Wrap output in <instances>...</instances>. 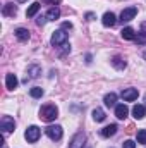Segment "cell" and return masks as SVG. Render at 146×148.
I'll use <instances>...</instances> for the list:
<instances>
[{
  "label": "cell",
  "instance_id": "cell-27",
  "mask_svg": "<svg viewBox=\"0 0 146 148\" xmlns=\"http://www.w3.org/2000/svg\"><path fill=\"white\" fill-rule=\"evenodd\" d=\"M60 47H62V52H64V53L71 52V45H69V43H64V45H60Z\"/></svg>",
  "mask_w": 146,
  "mask_h": 148
},
{
  "label": "cell",
  "instance_id": "cell-26",
  "mask_svg": "<svg viewBox=\"0 0 146 148\" xmlns=\"http://www.w3.org/2000/svg\"><path fill=\"white\" fill-rule=\"evenodd\" d=\"M46 21H48V19H46V16H40V17L36 19V24H38V26H43Z\"/></svg>",
  "mask_w": 146,
  "mask_h": 148
},
{
  "label": "cell",
  "instance_id": "cell-22",
  "mask_svg": "<svg viewBox=\"0 0 146 148\" xmlns=\"http://www.w3.org/2000/svg\"><path fill=\"white\" fill-rule=\"evenodd\" d=\"M105 117H107V115H105V112L102 110V109H95V110H93V119H95L96 122L105 121Z\"/></svg>",
  "mask_w": 146,
  "mask_h": 148
},
{
  "label": "cell",
  "instance_id": "cell-5",
  "mask_svg": "<svg viewBox=\"0 0 146 148\" xmlns=\"http://www.w3.org/2000/svg\"><path fill=\"white\" fill-rule=\"evenodd\" d=\"M136 14H138V9L136 7H127V9H124L122 12H120V23L124 24V23H129V21H132L134 17H136Z\"/></svg>",
  "mask_w": 146,
  "mask_h": 148
},
{
  "label": "cell",
  "instance_id": "cell-32",
  "mask_svg": "<svg viewBox=\"0 0 146 148\" xmlns=\"http://www.w3.org/2000/svg\"><path fill=\"white\" fill-rule=\"evenodd\" d=\"M17 2H28V0H17Z\"/></svg>",
  "mask_w": 146,
  "mask_h": 148
},
{
  "label": "cell",
  "instance_id": "cell-2",
  "mask_svg": "<svg viewBox=\"0 0 146 148\" xmlns=\"http://www.w3.org/2000/svg\"><path fill=\"white\" fill-rule=\"evenodd\" d=\"M14 127H16L14 119H12L10 115H3V117H2V121H0V129H2V134H3V136H7L9 133H12V131H14Z\"/></svg>",
  "mask_w": 146,
  "mask_h": 148
},
{
  "label": "cell",
  "instance_id": "cell-4",
  "mask_svg": "<svg viewBox=\"0 0 146 148\" xmlns=\"http://www.w3.org/2000/svg\"><path fill=\"white\" fill-rule=\"evenodd\" d=\"M45 133H46V136L50 138V140H53V141H59L60 138H62V134H64V131H62V127L60 126H48L46 129H45Z\"/></svg>",
  "mask_w": 146,
  "mask_h": 148
},
{
  "label": "cell",
  "instance_id": "cell-20",
  "mask_svg": "<svg viewBox=\"0 0 146 148\" xmlns=\"http://www.w3.org/2000/svg\"><path fill=\"white\" fill-rule=\"evenodd\" d=\"M40 7H41V5H40V2H33V3L28 7V10H26V16H28V17H33V16H36V12L40 10Z\"/></svg>",
  "mask_w": 146,
  "mask_h": 148
},
{
  "label": "cell",
  "instance_id": "cell-14",
  "mask_svg": "<svg viewBox=\"0 0 146 148\" xmlns=\"http://www.w3.org/2000/svg\"><path fill=\"white\" fill-rule=\"evenodd\" d=\"M41 74V67L40 66H31L29 69H28V76H26V83H28V79H35V77H38Z\"/></svg>",
  "mask_w": 146,
  "mask_h": 148
},
{
  "label": "cell",
  "instance_id": "cell-18",
  "mask_svg": "<svg viewBox=\"0 0 146 148\" xmlns=\"http://www.w3.org/2000/svg\"><path fill=\"white\" fill-rule=\"evenodd\" d=\"M120 35L124 40H136V31L131 28V26H127V28H124L122 31H120Z\"/></svg>",
  "mask_w": 146,
  "mask_h": 148
},
{
  "label": "cell",
  "instance_id": "cell-17",
  "mask_svg": "<svg viewBox=\"0 0 146 148\" xmlns=\"http://www.w3.org/2000/svg\"><path fill=\"white\" fill-rule=\"evenodd\" d=\"M112 66H113L115 69H119V71H124L127 64H126V60H124L122 57H119V55H117V57H113V59H112Z\"/></svg>",
  "mask_w": 146,
  "mask_h": 148
},
{
  "label": "cell",
  "instance_id": "cell-31",
  "mask_svg": "<svg viewBox=\"0 0 146 148\" xmlns=\"http://www.w3.org/2000/svg\"><path fill=\"white\" fill-rule=\"evenodd\" d=\"M143 59L146 60V52H143Z\"/></svg>",
  "mask_w": 146,
  "mask_h": 148
},
{
  "label": "cell",
  "instance_id": "cell-29",
  "mask_svg": "<svg viewBox=\"0 0 146 148\" xmlns=\"http://www.w3.org/2000/svg\"><path fill=\"white\" fill-rule=\"evenodd\" d=\"M72 28V23H64L62 24V29H71Z\"/></svg>",
  "mask_w": 146,
  "mask_h": 148
},
{
  "label": "cell",
  "instance_id": "cell-28",
  "mask_svg": "<svg viewBox=\"0 0 146 148\" xmlns=\"http://www.w3.org/2000/svg\"><path fill=\"white\" fill-rule=\"evenodd\" d=\"M41 2H45V3H50V5H55V7H57V3H59L60 0H41Z\"/></svg>",
  "mask_w": 146,
  "mask_h": 148
},
{
  "label": "cell",
  "instance_id": "cell-8",
  "mask_svg": "<svg viewBox=\"0 0 146 148\" xmlns=\"http://www.w3.org/2000/svg\"><path fill=\"white\" fill-rule=\"evenodd\" d=\"M138 95H139V91H138L136 88H126V90H122V93H120V97H122L126 102H134V100L138 98Z\"/></svg>",
  "mask_w": 146,
  "mask_h": 148
},
{
  "label": "cell",
  "instance_id": "cell-9",
  "mask_svg": "<svg viewBox=\"0 0 146 148\" xmlns=\"http://www.w3.org/2000/svg\"><path fill=\"white\" fill-rule=\"evenodd\" d=\"M2 14H3L5 17H14V16L17 14V7H16L12 2H7V3L2 7Z\"/></svg>",
  "mask_w": 146,
  "mask_h": 148
},
{
  "label": "cell",
  "instance_id": "cell-16",
  "mask_svg": "<svg viewBox=\"0 0 146 148\" xmlns=\"http://www.w3.org/2000/svg\"><path fill=\"white\" fill-rule=\"evenodd\" d=\"M117 133V124H110V126H105L103 129H102V136L103 138H110V136H113Z\"/></svg>",
  "mask_w": 146,
  "mask_h": 148
},
{
  "label": "cell",
  "instance_id": "cell-19",
  "mask_svg": "<svg viewBox=\"0 0 146 148\" xmlns=\"http://www.w3.org/2000/svg\"><path fill=\"white\" fill-rule=\"evenodd\" d=\"M59 17H60V9H59V7L48 9V12H46V19H48V21H55V19H59Z\"/></svg>",
  "mask_w": 146,
  "mask_h": 148
},
{
  "label": "cell",
  "instance_id": "cell-21",
  "mask_svg": "<svg viewBox=\"0 0 146 148\" xmlns=\"http://www.w3.org/2000/svg\"><path fill=\"white\" fill-rule=\"evenodd\" d=\"M115 102H117V95H115V93H108V95H105V98H103V103H105L107 107H115Z\"/></svg>",
  "mask_w": 146,
  "mask_h": 148
},
{
  "label": "cell",
  "instance_id": "cell-25",
  "mask_svg": "<svg viewBox=\"0 0 146 148\" xmlns=\"http://www.w3.org/2000/svg\"><path fill=\"white\" fill-rule=\"evenodd\" d=\"M122 148H136V143H134L132 140H126V141L122 143Z\"/></svg>",
  "mask_w": 146,
  "mask_h": 148
},
{
  "label": "cell",
  "instance_id": "cell-15",
  "mask_svg": "<svg viewBox=\"0 0 146 148\" xmlns=\"http://www.w3.org/2000/svg\"><path fill=\"white\" fill-rule=\"evenodd\" d=\"M145 114H146L145 105H134V107H132V117H134V119H143Z\"/></svg>",
  "mask_w": 146,
  "mask_h": 148
},
{
  "label": "cell",
  "instance_id": "cell-1",
  "mask_svg": "<svg viewBox=\"0 0 146 148\" xmlns=\"http://www.w3.org/2000/svg\"><path fill=\"white\" fill-rule=\"evenodd\" d=\"M57 115H59V109H57L55 105H45V107H41V110H40V117H41V121H45V122H53V121L57 119Z\"/></svg>",
  "mask_w": 146,
  "mask_h": 148
},
{
  "label": "cell",
  "instance_id": "cell-11",
  "mask_svg": "<svg viewBox=\"0 0 146 148\" xmlns=\"http://www.w3.org/2000/svg\"><path fill=\"white\" fill-rule=\"evenodd\" d=\"M127 114H129V109H127L126 103H119V105H115V117H117V119H126Z\"/></svg>",
  "mask_w": 146,
  "mask_h": 148
},
{
  "label": "cell",
  "instance_id": "cell-3",
  "mask_svg": "<svg viewBox=\"0 0 146 148\" xmlns=\"http://www.w3.org/2000/svg\"><path fill=\"white\" fill-rule=\"evenodd\" d=\"M40 134H41V131H40L38 126H29L24 133V138L28 140V143H36L40 140Z\"/></svg>",
  "mask_w": 146,
  "mask_h": 148
},
{
  "label": "cell",
  "instance_id": "cell-23",
  "mask_svg": "<svg viewBox=\"0 0 146 148\" xmlns=\"http://www.w3.org/2000/svg\"><path fill=\"white\" fill-rule=\"evenodd\" d=\"M29 95H31L33 98H41V97H43V88H40V86L31 88V90H29Z\"/></svg>",
  "mask_w": 146,
  "mask_h": 148
},
{
  "label": "cell",
  "instance_id": "cell-24",
  "mask_svg": "<svg viewBox=\"0 0 146 148\" xmlns=\"http://www.w3.org/2000/svg\"><path fill=\"white\" fill-rule=\"evenodd\" d=\"M138 143L146 145V129H139L138 131Z\"/></svg>",
  "mask_w": 146,
  "mask_h": 148
},
{
  "label": "cell",
  "instance_id": "cell-13",
  "mask_svg": "<svg viewBox=\"0 0 146 148\" xmlns=\"http://www.w3.org/2000/svg\"><path fill=\"white\" fill-rule=\"evenodd\" d=\"M14 35H16V38H17L19 41H23V43H26V41L29 40V31H28L26 28H17V29L14 31Z\"/></svg>",
  "mask_w": 146,
  "mask_h": 148
},
{
  "label": "cell",
  "instance_id": "cell-12",
  "mask_svg": "<svg viewBox=\"0 0 146 148\" xmlns=\"http://www.w3.org/2000/svg\"><path fill=\"white\" fill-rule=\"evenodd\" d=\"M17 77H16V74H7L5 76V86H7V90H16L17 88Z\"/></svg>",
  "mask_w": 146,
  "mask_h": 148
},
{
  "label": "cell",
  "instance_id": "cell-30",
  "mask_svg": "<svg viewBox=\"0 0 146 148\" xmlns=\"http://www.w3.org/2000/svg\"><path fill=\"white\" fill-rule=\"evenodd\" d=\"M93 17H95V16H93V14H91V12H88V14H86V19H89V21H91V19H93Z\"/></svg>",
  "mask_w": 146,
  "mask_h": 148
},
{
  "label": "cell",
  "instance_id": "cell-6",
  "mask_svg": "<svg viewBox=\"0 0 146 148\" xmlns=\"http://www.w3.org/2000/svg\"><path fill=\"white\" fill-rule=\"evenodd\" d=\"M52 45H55V47H59V45H64V43H67V33L64 31V29H57L53 35H52Z\"/></svg>",
  "mask_w": 146,
  "mask_h": 148
},
{
  "label": "cell",
  "instance_id": "cell-10",
  "mask_svg": "<svg viewBox=\"0 0 146 148\" xmlns=\"http://www.w3.org/2000/svg\"><path fill=\"white\" fill-rule=\"evenodd\" d=\"M102 23H103V26H105V28H112V26H115L117 17H115V14H113V12H105V14H103V17H102Z\"/></svg>",
  "mask_w": 146,
  "mask_h": 148
},
{
  "label": "cell",
  "instance_id": "cell-7",
  "mask_svg": "<svg viewBox=\"0 0 146 148\" xmlns=\"http://www.w3.org/2000/svg\"><path fill=\"white\" fill-rule=\"evenodd\" d=\"M84 141H86V136L84 133H76L69 143V148H83L84 147Z\"/></svg>",
  "mask_w": 146,
  "mask_h": 148
}]
</instances>
